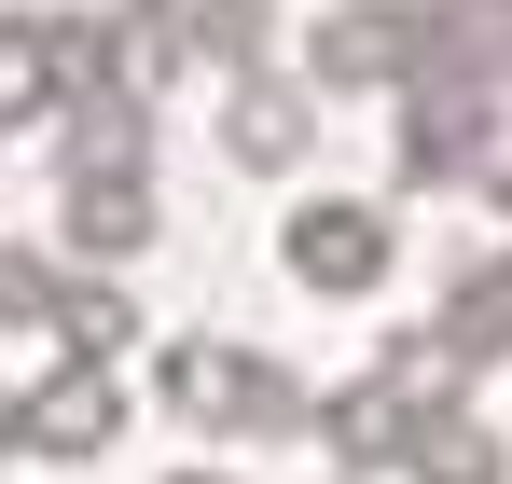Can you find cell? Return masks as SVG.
<instances>
[{
	"mask_svg": "<svg viewBox=\"0 0 512 484\" xmlns=\"http://www.w3.org/2000/svg\"><path fill=\"white\" fill-rule=\"evenodd\" d=\"M305 139H319V97H305V83L250 70L236 97H222V153L236 166H305Z\"/></svg>",
	"mask_w": 512,
	"mask_h": 484,
	"instance_id": "4",
	"label": "cell"
},
{
	"mask_svg": "<svg viewBox=\"0 0 512 484\" xmlns=\"http://www.w3.org/2000/svg\"><path fill=\"white\" fill-rule=\"evenodd\" d=\"M416 14H388V0H360V14H333V28H319V83H346V97H360V83H402L416 70Z\"/></svg>",
	"mask_w": 512,
	"mask_h": 484,
	"instance_id": "5",
	"label": "cell"
},
{
	"mask_svg": "<svg viewBox=\"0 0 512 484\" xmlns=\"http://www.w3.org/2000/svg\"><path fill=\"white\" fill-rule=\"evenodd\" d=\"M180 484H236V471H180Z\"/></svg>",
	"mask_w": 512,
	"mask_h": 484,
	"instance_id": "13",
	"label": "cell"
},
{
	"mask_svg": "<svg viewBox=\"0 0 512 484\" xmlns=\"http://www.w3.org/2000/svg\"><path fill=\"white\" fill-rule=\"evenodd\" d=\"M512 346V249L485 277H457V305H443V360H499Z\"/></svg>",
	"mask_w": 512,
	"mask_h": 484,
	"instance_id": "8",
	"label": "cell"
},
{
	"mask_svg": "<svg viewBox=\"0 0 512 484\" xmlns=\"http://www.w3.org/2000/svg\"><path fill=\"white\" fill-rule=\"evenodd\" d=\"M0 443H14V402H0Z\"/></svg>",
	"mask_w": 512,
	"mask_h": 484,
	"instance_id": "14",
	"label": "cell"
},
{
	"mask_svg": "<svg viewBox=\"0 0 512 484\" xmlns=\"http://www.w3.org/2000/svg\"><path fill=\"white\" fill-rule=\"evenodd\" d=\"M277 263H291L305 291H374V277H388V208H360V194H305V208L277 222Z\"/></svg>",
	"mask_w": 512,
	"mask_h": 484,
	"instance_id": "2",
	"label": "cell"
},
{
	"mask_svg": "<svg viewBox=\"0 0 512 484\" xmlns=\"http://www.w3.org/2000/svg\"><path fill=\"white\" fill-rule=\"evenodd\" d=\"M56 14H14V28H0V125H28V111H42V97H56Z\"/></svg>",
	"mask_w": 512,
	"mask_h": 484,
	"instance_id": "9",
	"label": "cell"
},
{
	"mask_svg": "<svg viewBox=\"0 0 512 484\" xmlns=\"http://www.w3.org/2000/svg\"><path fill=\"white\" fill-rule=\"evenodd\" d=\"M167 402L194 415V429H291L305 415V388L277 374V360H250V346H167Z\"/></svg>",
	"mask_w": 512,
	"mask_h": 484,
	"instance_id": "1",
	"label": "cell"
},
{
	"mask_svg": "<svg viewBox=\"0 0 512 484\" xmlns=\"http://www.w3.org/2000/svg\"><path fill=\"white\" fill-rule=\"evenodd\" d=\"M402 471H416V484H499V429L457 415V402H429L416 429H402Z\"/></svg>",
	"mask_w": 512,
	"mask_h": 484,
	"instance_id": "7",
	"label": "cell"
},
{
	"mask_svg": "<svg viewBox=\"0 0 512 484\" xmlns=\"http://www.w3.org/2000/svg\"><path fill=\"white\" fill-rule=\"evenodd\" d=\"M125 332H139V305H125V291H56V346H70V360H125Z\"/></svg>",
	"mask_w": 512,
	"mask_h": 484,
	"instance_id": "10",
	"label": "cell"
},
{
	"mask_svg": "<svg viewBox=\"0 0 512 484\" xmlns=\"http://www.w3.org/2000/svg\"><path fill=\"white\" fill-rule=\"evenodd\" d=\"M111 429H125L111 360H56V374L14 402V443H28V457H111Z\"/></svg>",
	"mask_w": 512,
	"mask_h": 484,
	"instance_id": "3",
	"label": "cell"
},
{
	"mask_svg": "<svg viewBox=\"0 0 512 484\" xmlns=\"http://www.w3.org/2000/svg\"><path fill=\"white\" fill-rule=\"evenodd\" d=\"M457 153H471V111H457V97H416V111H402V166H416V180H443Z\"/></svg>",
	"mask_w": 512,
	"mask_h": 484,
	"instance_id": "11",
	"label": "cell"
},
{
	"mask_svg": "<svg viewBox=\"0 0 512 484\" xmlns=\"http://www.w3.org/2000/svg\"><path fill=\"white\" fill-rule=\"evenodd\" d=\"M56 291H70V277H56L42 249H0V319H56Z\"/></svg>",
	"mask_w": 512,
	"mask_h": 484,
	"instance_id": "12",
	"label": "cell"
},
{
	"mask_svg": "<svg viewBox=\"0 0 512 484\" xmlns=\"http://www.w3.org/2000/svg\"><path fill=\"white\" fill-rule=\"evenodd\" d=\"M139 236H153V180L139 166H70V249H111L125 263Z\"/></svg>",
	"mask_w": 512,
	"mask_h": 484,
	"instance_id": "6",
	"label": "cell"
}]
</instances>
